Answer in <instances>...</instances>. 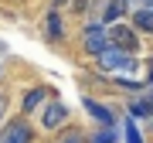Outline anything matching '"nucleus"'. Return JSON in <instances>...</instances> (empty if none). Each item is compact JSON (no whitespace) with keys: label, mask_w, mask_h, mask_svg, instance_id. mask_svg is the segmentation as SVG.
<instances>
[{"label":"nucleus","mask_w":153,"mask_h":143,"mask_svg":"<svg viewBox=\"0 0 153 143\" xmlns=\"http://www.w3.org/2000/svg\"><path fill=\"white\" fill-rule=\"evenodd\" d=\"M123 14H126V4H123V0H112V4L105 7V17H102V24H112V21H119Z\"/></svg>","instance_id":"9d476101"},{"label":"nucleus","mask_w":153,"mask_h":143,"mask_svg":"<svg viewBox=\"0 0 153 143\" xmlns=\"http://www.w3.org/2000/svg\"><path fill=\"white\" fill-rule=\"evenodd\" d=\"M123 130H126V143H143V136H140V130H136V119H133V116H126Z\"/></svg>","instance_id":"f8f14e48"},{"label":"nucleus","mask_w":153,"mask_h":143,"mask_svg":"<svg viewBox=\"0 0 153 143\" xmlns=\"http://www.w3.org/2000/svg\"><path fill=\"white\" fill-rule=\"evenodd\" d=\"M129 116H133V119H150V116H153V106L146 99H136V102L129 106Z\"/></svg>","instance_id":"6e6552de"},{"label":"nucleus","mask_w":153,"mask_h":143,"mask_svg":"<svg viewBox=\"0 0 153 143\" xmlns=\"http://www.w3.org/2000/svg\"><path fill=\"white\" fill-rule=\"evenodd\" d=\"M48 102V89L44 85H34V89H27L24 92V102H21V112L24 116H31V112H41V106Z\"/></svg>","instance_id":"423d86ee"},{"label":"nucleus","mask_w":153,"mask_h":143,"mask_svg":"<svg viewBox=\"0 0 153 143\" xmlns=\"http://www.w3.org/2000/svg\"><path fill=\"white\" fill-rule=\"evenodd\" d=\"M133 24H136L140 31L153 34V10H140V14H133Z\"/></svg>","instance_id":"9b49d317"},{"label":"nucleus","mask_w":153,"mask_h":143,"mask_svg":"<svg viewBox=\"0 0 153 143\" xmlns=\"http://www.w3.org/2000/svg\"><path fill=\"white\" fill-rule=\"evenodd\" d=\"M99 65H102L105 72H116V75H129L133 68H136V55H126V51L119 48H105L102 55H99Z\"/></svg>","instance_id":"f257e3e1"},{"label":"nucleus","mask_w":153,"mask_h":143,"mask_svg":"<svg viewBox=\"0 0 153 143\" xmlns=\"http://www.w3.org/2000/svg\"><path fill=\"white\" fill-rule=\"evenodd\" d=\"M85 109H88V116L99 123V126H116V116L105 109L102 102H95V99H85Z\"/></svg>","instance_id":"0eeeda50"},{"label":"nucleus","mask_w":153,"mask_h":143,"mask_svg":"<svg viewBox=\"0 0 153 143\" xmlns=\"http://www.w3.org/2000/svg\"><path fill=\"white\" fill-rule=\"evenodd\" d=\"M48 34L51 38H61V17H58V10L48 14Z\"/></svg>","instance_id":"4468645a"},{"label":"nucleus","mask_w":153,"mask_h":143,"mask_svg":"<svg viewBox=\"0 0 153 143\" xmlns=\"http://www.w3.org/2000/svg\"><path fill=\"white\" fill-rule=\"evenodd\" d=\"M88 143H116V126H99L88 136Z\"/></svg>","instance_id":"1a4fd4ad"},{"label":"nucleus","mask_w":153,"mask_h":143,"mask_svg":"<svg viewBox=\"0 0 153 143\" xmlns=\"http://www.w3.org/2000/svg\"><path fill=\"white\" fill-rule=\"evenodd\" d=\"M116 85L129 89V92H143V82H136V78H129V75H116Z\"/></svg>","instance_id":"ddd939ff"},{"label":"nucleus","mask_w":153,"mask_h":143,"mask_svg":"<svg viewBox=\"0 0 153 143\" xmlns=\"http://www.w3.org/2000/svg\"><path fill=\"white\" fill-rule=\"evenodd\" d=\"M65 4H68V0H55V7H65Z\"/></svg>","instance_id":"aec40b11"},{"label":"nucleus","mask_w":153,"mask_h":143,"mask_svg":"<svg viewBox=\"0 0 153 143\" xmlns=\"http://www.w3.org/2000/svg\"><path fill=\"white\" fill-rule=\"evenodd\" d=\"M146 102H150V106H153V85H150V89H146Z\"/></svg>","instance_id":"f3484780"},{"label":"nucleus","mask_w":153,"mask_h":143,"mask_svg":"<svg viewBox=\"0 0 153 143\" xmlns=\"http://www.w3.org/2000/svg\"><path fill=\"white\" fill-rule=\"evenodd\" d=\"M146 85H153V68H150V75H146Z\"/></svg>","instance_id":"6ab92c4d"},{"label":"nucleus","mask_w":153,"mask_h":143,"mask_svg":"<svg viewBox=\"0 0 153 143\" xmlns=\"http://www.w3.org/2000/svg\"><path fill=\"white\" fill-rule=\"evenodd\" d=\"M65 123H68V106L65 102H44L41 106V126L44 130H61V126H65Z\"/></svg>","instance_id":"20e7f679"},{"label":"nucleus","mask_w":153,"mask_h":143,"mask_svg":"<svg viewBox=\"0 0 153 143\" xmlns=\"http://www.w3.org/2000/svg\"><path fill=\"white\" fill-rule=\"evenodd\" d=\"M71 10H78V14L88 10V0H75V4H71Z\"/></svg>","instance_id":"dca6fc26"},{"label":"nucleus","mask_w":153,"mask_h":143,"mask_svg":"<svg viewBox=\"0 0 153 143\" xmlns=\"http://www.w3.org/2000/svg\"><path fill=\"white\" fill-rule=\"evenodd\" d=\"M31 140H34V130L24 119L7 123V126H4V136H0V143H31Z\"/></svg>","instance_id":"39448f33"},{"label":"nucleus","mask_w":153,"mask_h":143,"mask_svg":"<svg viewBox=\"0 0 153 143\" xmlns=\"http://www.w3.org/2000/svg\"><path fill=\"white\" fill-rule=\"evenodd\" d=\"M4 106H7V102H4V95H0V119H4Z\"/></svg>","instance_id":"a211bd4d"},{"label":"nucleus","mask_w":153,"mask_h":143,"mask_svg":"<svg viewBox=\"0 0 153 143\" xmlns=\"http://www.w3.org/2000/svg\"><path fill=\"white\" fill-rule=\"evenodd\" d=\"M109 44L119 48V51H126V55H136V51H140V38L133 34V28H126V24L109 28Z\"/></svg>","instance_id":"7ed1b4c3"},{"label":"nucleus","mask_w":153,"mask_h":143,"mask_svg":"<svg viewBox=\"0 0 153 143\" xmlns=\"http://www.w3.org/2000/svg\"><path fill=\"white\" fill-rule=\"evenodd\" d=\"M82 48H85V55H102L105 48H109V28L105 24H85V34H82Z\"/></svg>","instance_id":"f03ea898"},{"label":"nucleus","mask_w":153,"mask_h":143,"mask_svg":"<svg viewBox=\"0 0 153 143\" xmlns=\"http://www.w3.org/2000/svg\"><path fill=\"white\" fill-rule=\"evenodd\" d=\"M61 143H82V133H65V136H61Z\"/></svg>","instance_id":"2eb2a0df"}]
</instances>
